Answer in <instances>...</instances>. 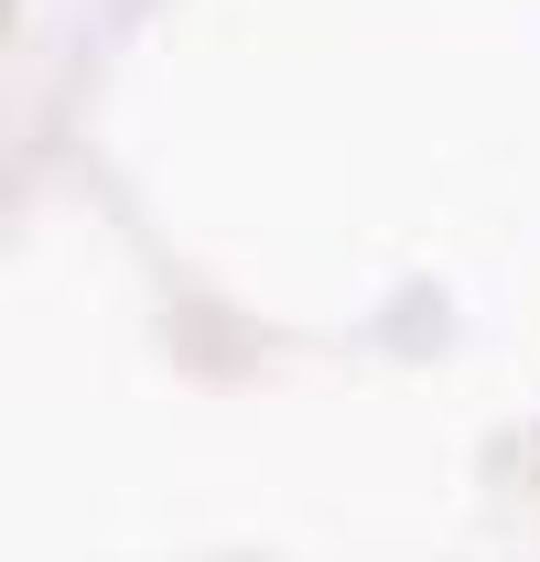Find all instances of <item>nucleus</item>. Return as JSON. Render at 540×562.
Wrapping results in <instances>:
<instances>
[]
</instances>
